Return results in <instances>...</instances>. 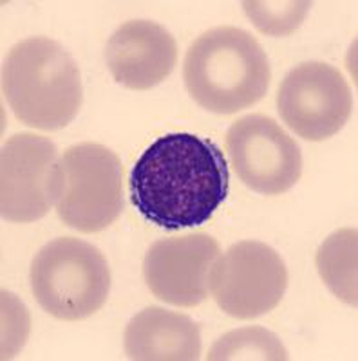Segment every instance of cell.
I'll use <instances>...</instances> for the list:
<instances>
[{
	"label": "cell",
	"instance_id": "obj_1",
	"mask_svg": "<svg viewBox=\"0 0 358 361\" xmlns=\"http://www.w3.org/2000/svg\"><path fill=\"white\" fill-rule=\"evenodd\" d=\"M228 188L230 172L221 148L190 132L157 137L129 177L132 204L165 230L205 224L225 202Z\"/></svg>",
	"mask_w": 358,
	"mask_h": 361
},
{
	"label": "cell",
	"instance_id": "obj_2",
	"mask_svg": "<svg viewBox=\"0 0 358 361\" xmlns=\"http://www.w3.org/2000/svg\"><path fill=\"white\" fill-rule=\"evenodd\" d=\"M186 90L214 114H235L264 98L272 80L270 62L259 42L234 25L208 29L186 51Z\"/></svg>",
	"mask_w": 358,
	"mask_h": 361
},
{
	"label": "cell",
	"instance_id": "obj_3",
	"mask_svg": "<svg viewBox=\"0 0 358 361\" xmlns=\"http://www.w3.org/2000/svg\"><path fill=\"white\" fill-rule=\"evenodd\" d=\"M2 85L13 114L38 130L67 127L82 107L78 66L47 37L25 38L9 51Z\"/></svg>",
	"mask_w": 358,
	"mask_h": 361
},
{
	"label": "cell",
	"instance_id": "obj_4",
	"mask_svg": "<svg viewBox=\"0 0 358 361\" xmlns=\"http://www.w3.org/2000/svg\"><path fill=\"white\" fill-rule=\"evenodd\" d=\"M29 282L40 307L64 322L98 312L111 291V269L98 247L73 237L54 238L35 255Z\"/></svg>",
	"mask_w": 358,
	"mask_h": 361
},
{
	"label": "cell",
	"instance_id": "obj_5",
	"mask_svg": "<svg viewBox=\"0 0 358 361\" xmlns=\"http://www.w3.org/2000/svg\"><path fill=\"white\" fill-rule=\"evenodd\" d=\"M56 214L73 230L96 233L112 224L124 208V169L111 148L73 145L60 156Z\"/></svg>",
	"mask_w": 358,
	"mask_h": 361
},
{
	"label": "cell",
	"instance_id": "obj_6",
	"mask_svg": "<svg viewBox=\"0 0 358 361\" xmlns=\"http://www.w3.org/2000/svg\"><path fill=\"white\" fill-rule=\"evenodd\" d=\"M288 288V269L273 247L243 240L215 260L210 293L222 312L237 320H251L273 311Z\"/></svg>",
	"mask_w": 358,
	"mask_h": 361
},
{
	"label": "cell",
	"instance_id": "obj_7",
	"mask_svg": "<svg viewBox=\"0 0 358 361\" xmlns=\"http://www.w3.org/2000/svg\"><path fill=\"white\" fill-rule=\"evenodd\" d=\"M227 150L239 179L257 193L279 195L301 179V148L270 116L246 114L234 121Z\"/></svg>",
	"mask_w": 358,
	"mask_h": 361
},
{
	"label": "cell",
	"instance_id": "obj_8",
	"mask_svg": "<svg viewBox=\"0 0 358 361\" xmlns=\"http://www.w3.org/2000/svg\"><path fill=\"white\" fill-rule=\"evenodd\" d=\"M353 96L335 67L304 62L285 76L277 92L280 118L308 141H324L337 134L351 116Z\"/></svg>",
	"mask_w": 358,
	"mask_h": 361
},
{
	"label": "cell",
	"instance_id": "obj_9",
	"mask_svg": "<svg viewBox=\"0 0 358 361\" xmlns=\"http://www.w3.org/2000/svg\"><path fill=\"white\" fill-rule=\"evenodd\" d=\"M2 217L11 222H35L56 204L60 156L53 141L22 132L2 147Z\"/></svg>",
	"mask_w": 358,
	"mask_h": 361
},
{
	"label": "cell",
	"instance_id": "obj_10",
	"mask_svg": "<svg viewBox=\"0 0 358 361\" xmlns=\"http://www.w3.org/2000/svg\"><path fill=\"white\" fill-rule=\"evenodd\" d=\"M219 255V243L206 233L161 238L145 255L147 288L165 304L199 305L210 291V273Z\"/></svg>",
	"mask_w": 358,
	"mask_h": 361
},
{
	"label": "cell",
	"instance_id": "obj_11",
	"mask_svg": "<svg viewBox=\"0 0 358 361\" xmlns=\"http://www.w3.org/2000/svg\"><path fill=\"white\" fill-rule=\"evenodd\" d=\"M105 62L116 82L127 89H153L176 67L177 44L170 31L156 22H125L105 45Z\"/></svg>",
	"mask_w": 358,
	"mask_h": 361
},
{
	"label": "cell",
	"instance_id": "obj_12",
	"mask_svg": "<svg viewBox=\"0 0 358 361\" xmlns=\"http://www.w3.org/2000/svg\"><path fill=\"white\" fill-rule=\"evenodd\" d=\"M124 347L131 360L193 361L201 354V331L190 316L147 307L125 327Z\"/></svg>",
	"mask_w": 358,
	"mask_h": 361
},
{
	"label": "cell",
	"instance_id": "obj_13",
	"mask_svg": "<svg viewBox=\"0 0 358 361\" xmlns=\"http://www.w3.org/2000/svg\"><path fill=\"white\" fill-rule=\"evenodd\" d=\"M357 230L344 228L326 238L317 251V269L321 279L337 298L357 305Z\"/></svg>",
	"mask_w": 358,
	"mask_h": 361
},
{
	"label": "cell",
	"instance_id": "obj_14",
	"mask_svg": "<svg viewBox=\"0 0 358 361\" xmlns=\"http://www.w3.org/2000/svg\"><path fill=\"white\" fill-rule=\"evenodd\" d=\"M288 350L277 334L264 327L235 329L222 334L206 354L208 361L235 360H277L286 361Z\"/></svg>",
	"mask_w": 358,
	"mask_h": 361
},
{
	"label": "cell",
	"instance_id": "obj_15",
	"mask_svg": "<svg viewBox=\"0 0 358 361\" xmlns=\"http://www.w3.org/2000/svg\"><path fill=\"white\" fill-rule=\"evenodd\" d=\"M248 18L253 22L261 33L272 35V37H286L292 35L299 25L304 22L311 2L308 0H288V2H243Z\"/></svg>",
	"mask_w": 358,
	"mask_h": 361
}]
</instances>
